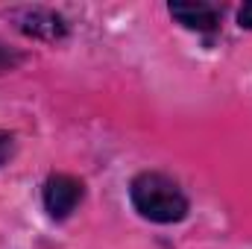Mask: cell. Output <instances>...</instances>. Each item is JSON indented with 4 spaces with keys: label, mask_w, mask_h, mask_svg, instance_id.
Wrapping results in <instances>:
<instances>
[{
    "label": "cell",
    "mask_w": 252,
    "mask_h": 249,
    "mask_svg": "<svg viewBox=\"0 0 252 249\" xmlns=\"http://www.w3.org/2000/svg\"><path fill=\"white\" fill-rule=\"evenodd\" d=\"M129 199L135 205V211L144 220L153 223H179L188 217V196L182 193V187L176 185L170 176L147 170L138 173L129 185Z\"/></svg>",
    "instance_id": "1"
},
{
    "label": "cell",
    "mask_w": 252,
    "mask_h": 249,
    "mask_svg": "<svg viewBox=\"0 0 252 249\" xmlns=\"http://www.w3.org/2000/svg\"><path fill=\"white\" fill-rule=\"evenodd\" d=\"M85 187L79 179L67 176V173H53L44 182V208L53 220H64L76 211V205L82 202Z\"/></svg>",
    "instance_id": "2"
},
{
    "label": "cell",
    "mask_w": 252,
    "mask_h": 249,
    "mask_svg": "<svg viewBox=\"0 0 252 249\" xmlns=\"http://www.w3.org/2000/svg\"><path fill=\"white\" fill-rule=\"evenodd\" d=\"M18 30L27 35L44 38V41H56V38H64L67 24L62 21V15H56L50 9H21L18 12Z\"/></svg>",
    "instance_id": "3"
},
{
    "label": "cell",
    "mask_w": 252,
    "mask_h": 249,
    "mask_svg": "<svg viewBox=\"0 0 252 249\" xmlns=\"http://www.w3.org/2000/svg\"><path fill=\"white\" fill-rule=\"evenodd\" d=\"M170 15L185 27L196 32H211L220 27V9L211 3H170Z\"/></svg>",
    "instance_id": "4"
},
{
    "label": "cell",
    "mask_w": 252,
    "mask_h": 249,
    "mask_svg": "<svg viewBox=\"0 0 252 249\" xmlns=\"http://www.w3.org/2000/svg\"><path fill=\"white\" fill-rule=\"evenodd\" d=\"M15 156V135L0 129V167L9 164V158Z\"/></svg>",
    "instance_id": "5"
},
{
    "label": "cell",
    "mask_w": 252,
    "mask_h": 249,
    "mask_svg": "<svg viewBox=\"0 0 252 249\" xmlns=\"http://www.w3.org/2000/svg\"><path fill=\"white\" fill-rule=\"evenodd\" d=\"M238 24H241L244 30H252V0L238 9Z\"/></svg>",
    "instance_id": "6"
}]
</instances>
